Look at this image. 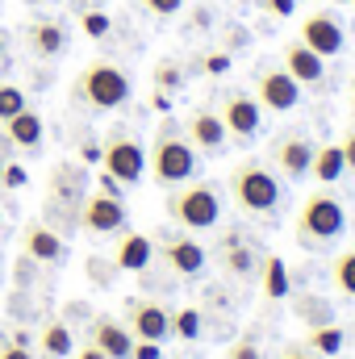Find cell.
I'll use <instances>...</instances> for the list:
<instances>
[{"instance_id": "cell-33", "label": "cell", "mask_w": 355, "mask_h": 359, "mask_svg": "<svg viewBox=\"0 0 355 359\" xmlns=\"http://www.w3.org/2000/svg\"><path fill=\"white\" fill-rule=\"evenodd\" d=\"M226 359H260V347H255V339H239V343L226 351Z\"/></svg>"}, {"instance_id": "cell-12", "label": "cell", "mask_w": 355, "mask_h": 359, "mask_svg": "<svg viewBox=\"0 0 355 359\" xmlns=\"http://www.w3.org/2000/svg\"><path fill=\"white\" fill-rule=\"evenodd\" d=\"M314 142L305 134H284L272 142V168L280 172L284 180H305L309 168H314Z\"/></svg>"}, {"instance_id": "cell-35", "label": "cell", "mask_w": 355, "mask_h": 359, "mask_svg": "<svg viewBox=\"0 0 355 359\" xmlns=\"http://www.w3.org/2000/svg\"><path fill=\"white\" fill-rule=\"evenodd\" d=\"M0 359H34V351L21 343H0Z\"/></svg>"}, {"instance_id": "cell-47", "label": "cell", "mask_w": 355, "mask_h": 359, "mask_svg": "<svg viewBox=\"0 0 355 359\" xmlns=\"http://www.w3.org/2000/svg\"><path fill=\"white\" fill-rule=\"evenodd\" d=\"M335 4H343V0H335Z\"/></svg>"}, {"instance_id": "cell-38", "label": "cell", "mask_w": 355, "mask_h": 359, "mask_svg": "<svg viewBox=\"0 0 355 359\" xmlns=\"http://www.w3.org/2000/svg\"><path fill=\"white\" fill-rule=\"evenodd\" d=\"M100 192H109V196H121V184L105 172V176H100Z\"/></svg>"}, {"instance_id": "cell-44", "label": "cell", "mask_w": 355, "mask_h": 359, "mask_svg": "<svg viewBox=\"0 0 355 359\" xmlns=\"http://www.w3.org/2000/svg\"><path fill=\"white\" fill-rule=\"evenodd\" d=\"M0 180H4V155H0Z\"/></svg>"}, {"instance_id": "cell-23", "label": "cell", "mask_w": 355, "mask_h": 359, "mask_svg": "<svg viewBox=\"0 0 355 359\" xmlns=\"http://www.w3.org/2000/svg\"><path fill=\"white\" fill-rule=\"evenodd\" d=\"M260 280H264V297L267 301H284L288 297V268H284V259L280 255H264L260 259Z\"/></svg>"}, {"instance_id": "cell-13", "label": "cell", "mask_w": 355, "mask_h": 359, "mask_svg": "<svg viewBox=\"0 0 355 359\" xmlns=\"http://www.w3.org/2000/svg\"><path fill=\"white\" fill-rule=\"evenodd\" d=\"M297 42H305V46H309L314 55H322V59H335V55H343V46H347L343 25H339L330 13H309V17L301 21Z\"/></svg>"}, {"instance_id": "cell-10", "label": "cell", "mask_w": 355, "mask_h": 359, "mask_svg": "<svg viewBox=\"0 0 355 359\" xmlns=\"http://www.w3.org/2000/svg\"><path fill=\"white\" fill-rule=\"evenodd\" d=\"M155 255L168 264L172 276H184V280H196L205 264H209V255H205V247L192 238V234H172V238H163V247H155Z\"/></svg>"}, {"instance_id": "cell-8", "label": "cell", "mask_w": 355, "mask_h": 359, "mask_svg": "<svg viewBox=\"0 0 355 359\" xmlns=\"http://www.w3.org/2000/svg\"><path fill=\"white\" fill-rule=\"evenodd\" d=\"M126 201L121 196H109V192H92L88 201H84V209H80V222H84V230L96 234V238H105V234H121L126 230Z\"/></svg>"}, {"instance_id": "cell-2", "label": "cell", "mask_w": 355, "mask_h": 359, "mask_svg": "<svg viewBox=\"0 0 355 359\" xmlns=\"http://www.w3.org/2000/svg\"><path fill=\"white\" fill-rule=\"evenodd\" d=\"M196 159H201V155L192 151V142L184 138V130H180L176 121H172V117L159 121L155 142H151V155H147L151 180L163 184V188H176V184L196 176Z\"/></svg>"}, {"instance_id": "cell-19", "label": "cell", "mask_w": 355, "mask_h": 359, "mask_svg": "<svg viewBox=\"0 0 355 359\" xmlns=\"http://www.w3.org/2000/svg\"><path fill=\"white\" fill-rule=\"evenodd\" d=\"M155 264V238L138 234V230H121L117 247H113V268L121 271H147Z\"/></svg>"}, {"instance_id": "cell-3", "label": "cell", "mask_w": 355, "mask_h": 359, "mask_svg": "<svg viewBox=\"0 0 355 359\" xmlns=\"http://www.w3.org/2000/svg\"><path fill=\"white\" fill-rule=\"evenodd\" d=\"M230 196L247 217H272L284 201V188L264 159H243L230 172Z\"/></svg>"}, {"instance_id": "cell-41", "label": "cell", "mask_w": 355, "mask_h": 359, "mask_svg": "<svg viewBox=\"0 0 355 359\" xmlns=\"http://www.w3.org/2000/svg\"><path fill=\"white\" fill-rule=\"evenodd\" d=\"M76 359H105V355H100V351H96V347H92V343H84V347H80V351H76Z\"/></svg>"}, {"instance_id": "cell-6", "label": "cell", "mask_w": 355, "mask_h": 359, "mask_svg": "<svg viewBox=\"0 0 355 359\" xmlns=\"http://www.w3.org/2000/svg\"><path fill=\"white\" fill-rule=\"evenodd\" d=\"M100 159H105V172L117 180V184H138V180L147 176V151H142V142L130 138L126 130H113V134L105 138Z\"/></svg>"}, {"instance_id": "cell-27", "label": "cell", "mask_w": 355, "mask_h": 359, "mask_svg": "<svg viewBox=\"0 0 355 359\" xmlns=\"http://www.w3.org/2000/svg\"><path fill=\"white\" fill-rule=\"evenodd\" d=\"M172 334L184 339V343H196L201 339V313L196 309H180L176 318H172Z\"/></svg>"}, {"instance_id": "cell-16", "label": "cell", "mask_w": 355, "mask_h": 359, "mask_svg": "<svg viewBox=\"0 0 355 359\" xmlns=\"http://www.w3.org/2000/svg\"><path fill=\"white\" fill-rule=\"evenodd\" d=\"M260 247L251 243V238H243V234H226L222 238V247H217V264L226 268V276H234V280H251V276H260Z\"/></svg>"}, {"instance_id": "cell-17", "label": "cell", "mask_w": 355, "mask_h": 359, "mask_svg": "<svg viewBox=\"0 0 355 359\" xmlns=\"http://www.w3.org/2000/svg\"><path fill=\"white\" fill-rule=\"evenodd\" d=\"M88 343L100 351L105 359H130L134 355V334L126 330V322H117V318H92L88 326Z\"/></svg>"}, {"instance_id": "cell-45", "label": "cell", "mask_w": 355, "mask_h": 359, "mask_svg": "<svg viewBox=\"0 0 355 359\" xmlns=\"http://www.w3.org/2000/svg\"><path fill=\"white\" fill-rule=\"evenodd\" d=\"M351 109H355V80H351Z\"/></svg>"}, {"instance_id": "cell-5", "label": "cell", "mask_w": 355, "mask_h": 359, "mask_svg": "<svg viewBox=\"0 0 355 359\" xmlns=\"http://www.w3.org/2000/svg\"><path fill=\"white\" fill-rule=\"evenodd\" d=\"M168 217L184 230H213L222 222V192L205 180H184L168 192Z\"/></svg>"}, {"instance_id": "cell-31", "label": "cell", "mask_w": 355, "mask_h": 359, "mask_svg": "<svg viewBox=\"0 0 355 359\" xmlns=\"http://www.w3.org/2000/svg\"><path fill=\"white\" fill-rule=\"evenodd\" d=\"M180 4H184V0H138V8L151 13V17H176Z\"/></svg>"}, {"instance_id": "cell-25", "label": "cell", "mask_w": 355, "mask_h": 359, "mask_svg": "<svg viewBox=\"0 0 355 359\" xmlns=\"http://www.w3.org/2000/svg\"><path fill=\"white\" fill-rule=\"evenodd\" d=\"M38 347H42V355H46V359L72 355V326H67V322H46V326H42Z\"/></svg>"}, {"instance_id": "cell-29", "label": "cell", "mask_w": 355, "mask_h": 359, "mask_svg": "<svg viewBox=\"0 0 355 359\" xmlns=\"http://www.w3.org/2000/svg\"><path fill=\"white\" fill-rule=\"evenodd\" d=\"M180 84H184V67L172 63V59H163V63L155 67V88L168 92V88H180Z\"/></svg>"}, {"instance_id": "cell-11", "label": "cell", "mask_w": 355, "mask_h": 359, "mask_svg": "<svg viewBox=\"0 0 355 359\" xmlns=\"http://www.w3.org/2000/svg\"><path fill=\"white\" fill-rule=\"evenodd\" d=\"M255 100L264 104V113H293L301 104V84L284 67H267V72H260Z\"/></svg>"}, {"instance_id": "cell-43", "label": "cell", "mask_w": 355, "mask_h": 359, "mask_svg": "<svg viewBox=\"0 0 355 359\" xmlns=\"http://www.w3.org/2000/svg\"><path fill=\"white\" fill-rule=\"evenodd\" d=\"M8 59V34H4V25H0V63Z\"/></svg>"}, {"instance_id": "cell-4", "label": "cell", "mask_w": 355, "mask_h": 359, "mask_svg": "<svg viewBox=\"0 0 355 359\" xmlns=\"http://www.w3.org/2000/svg\"><path fill=\"white\" fill-rule=\"evenodd\" d=\"M72 96L80 104H88L96 113H109V109H121L130 100V76L113 63V59H92L88 67L76 76Z\"/></svg>"}, {"instance_id": "cell-28", "label": "cell", "mask_w": 355, "mask_h": 359, "mask_svg": "<svg viewBox=\"0 0 355 359\" xmlns=\"http://www.w3.org/2000/svg\"><path fill=\"white\" fill-rule=\"evenodd\" d=\"M29 100H25V88H17V84H4L0 80V121H8L13 113H21Z\"/></svg>"}, {"instance_id": "cell-22", "label": "cell", "mask_w": 355, "mask_h": 359, "mask_svg": "<svg viewBox=\"0 0 355 359\" xmlns=\"http://www.w3.org/2000/svg\"><path fill=\"white\" fill-rule=\"evenodd\" d=\"M343 172H347V159H343V147H339V142L314 151V168H309V176L318 180V184H335Z\"/></svg>"}, {"instance_id": "cell-39", "label": "cell", "mask_w": 355, "mask_h": 359, "mask_svg": "<svg viewBox=\"0 0 355 359\" xmlns=\"http://www.w3.org/2000/svg\"><path fill=\"white\" fill-rule=\"evenodd\" d=\"M205 67H209V72H213V76H222V72H226V67H230V59H226V55H213V59H209V63H205Z\"/></svg>"}, {"instance_id": "cell-42", "label": "cell", "mask_w": 355, "mask_h": 359, "mask_svg": "<svg viewBox=\"0 0 355 359\" xmlns=\"http://www.w3.org/2000/svg\"><path fill=\"white\" fill-rule=\"evenodd\" d=\"M100 4H105V0H72L76 13H84V8H100Z\"/></svg>"}, {"instance_id": "cell-21", "label": "cell", "mask_w": 355, "mask_h": 359, "mask_svg": "<svg viewBox=\"0 0 355 359\" xmlns=\"http://www.w3.org/2000/svg\"><path fill=\"white\" fill-rule=\"evenodd\" d=\"M21 251H25L29 259H38V264H59V259L67 255V243H63L46 222H29L25 234H21Z\"/></svg>"}, {"instance_id": "cell-20", "label": "cell", "mask_w": 355, "mask_h": 359, "mask_svg": "<svg viewBox=\"0 0 355 359\" xmlns=\"http://www.w3.org/2000/svg\"><path fill=\"white\" fill-rule=\"evenodd\" d=\"M4 126V138H8V147L13 151H21V155H34L38 147H42V113L38 109H21V113H13L8 121H0Z\"/></svg>"}, {"instance_id": "cell-46", "label": "cell", "mask_w": 355, "mask_h": 359, "mask_svg": "<svg viewBox=\"0 0 355 359\" xmlns=\"http://www.w3.org/2000/svg\"><path fill=\"white\" fill-rule=\"evenodd\" d=\"M29 4H46V0H29Z\"/></svg>"}, {"instance_id": "cell-14", "label": "cell", "mask_w": 355, "mask_h": 359, "mask_svg": "<svg viewBox=\"0 0 355 359\" xmlns=\"http://www.w3.org/2000/svg\"><path fill=\"white\" fill-rule=\"evenodd\" d=\"M184 138L192 142L196 155H222L226 142H230L226 121H222V113H213V109H196V113L188 117V126H184Z\"/></svg>"}, {"instance_id": "cell-1", "label": "cell", "mask_w": 355, "mask_h": 359, "mask_svg": "<svg viewBox=\"0 0 355 359\" xmlns=\"http://www.w3.org/2000/svg\"><path fill=\"white\" fill-rule=\"evenodd\" d=\"M347 234V209L330 188H318L305 196L301 213H297V243L305 251H330L339 238Z\"/></svg>"}, {"instance_id": "cell-32", "label": "cell", "mask_w": 355, "mask_h": 359, "mask_svg": "<svg viewBox=\"0 0 355 359\" xmlns=\"http://www.w3.org/2000/svg\"><path fill=\"white\" fill-rule=\"evenodd\" d=\"M130 359H163V343H147V339H134V355Z\"/></svg>"}, {"instance_id": "cell-15", "label": "cell", "mask_w": 355, "mask_h": 359, "mask_svg": "<svg viewBox=\"0 0 355 359\" xmlns=\"http://www.w3.org/2000/svg\"><path fill=\"white\" fill-rule=\"evenodd\" d=\"M21 38H25L29 55H38V59H46V63L67 50V25H63L59 17H34V21H25Z\"/></svg>"}, {"instance_id": "cell-18", "label": "cell", "mask_w": 355, "mask_h": 359, "mask_svg": "<svg viewBox=\"0 0 355 359\" xmlns=\"http://www.w3.org/2000/svg\"><path fill=\"white\" fill-rule=\"evenodd\" d=\"M280 59H284V72H288L301 88H318V84L326 80V59H322V55H314L305 42H288Z\"/></svg>"}, {"instance_id": "cell-9", "label": "cell", "mask_w": 355, "mask_h": 359, "mask_svg": "<svg viewBox=\"0 0 355 359\" xmlns=\"http://www.w3.org/2000/svg\"><path fill=\"white\" fill-rule=\"evenodd\" d=\"M126 330L147 343H168L172 339V313L159 301H130L126 305Z\"/></svg>"}, {"instance_id": "cell-26", "label": "cell", "mask_w": 355, "mask_h": 359, "mask_svg": "<svg viewBox=\"0 0 355 359\" xmlns=\"http://www.w3.org/2000/svg\"><path fill=\"white\" fill-rule=\"evenodd\" d=\"M330 280L343 297H355V247L351 251H339L335 264H330Z\"/></svg>"}, {"instance_id": "cell-30", "label": "cell", "mask_w": 355, "mask_h": 359, "mask_svg": "<svg viewBox=\"0 0 355 359\" xmlns=\"http://www.w3.org/2000/svg\"><path fill=\"white\" fill-rule=\"evenodd\" d=\"M80 21H84V34H88V38H105V34H109V13H105V8H84Z\"/></svg>"}, {"instance_id": "cell-34", "label": "cell", "mask_w": 355, "mask_h": 359, "mask_svg": "<svg viewBox=\"0 0 355 359\" xmlns=\"http://www.w3.org/2000/svg\"><path fill=\"white\" fill-rule=\"evenodd\" d=\"M260 8L272 17H293L297 13V0H260Z\"/></svg>"}, {"instance_id": "cell-24", "label": "cell", "mask_w": 355, "mask_h": 359, "mask_svg": "<svg viewBox=\"0 0 355 359\" xmlns=\"http://www.w3.org/2000/svg\"><path fill=\"white\" fill-rule=\"evenodd\" d=\"M343 343H347V334L339 330V322H322V326H314V330L305 334V347L318 351V355H339Z\"/></svg>"}, {"instance_id": "cell-37", "label": "cell", "mask_w": 355, "mask_h": 359, "mask_svg": "<svg viewBox=\"0 0 355 359\" xmlns=\"http://www.w3.org/2000/svg\"><path fill=\"white\" fill-rule=\"evenodd\" d=\"M0 184H8V188H21V184H25V172H21V168H8V163H4V180H0Z\"/></svg>"}, {"instance_id": "cell-36", "label": "cell", "mask_w": 355, "mask_h": 359, "mask_svg": "<svg viewBox=\"0 0 355 359\" xmlns=\"http://www.w3.org/2000/svg\"><path fill=\"white\" fill-rule=\"evenodd\" d=\"M339 147H343V159H347V172H355V126L347 130V138H343Z\"/></svg>"}, {"instance_id": "cell-40", "label": "cell", "mask_w": 355, "mask_h": 359, "mask_svg": "<svg viewBox=\"0 0 355 359\" xmlns=\"http://www.w3.org/2000/svg\"><path fill=\"white\" fill-rule=\"evenodd\" d=\"M276 359H314V355H309L305 347H284V351H280Z\"/></svg>"}, {"instance_id": "cell-7", "label": "cell", "mask_w": 355, "mask_h": 359, "mask_svg": "<svg viewBox=\"0 0 355 359\" xmlns=\"http://www.w3.org/2000/svg\"><path fill=\"white\" fill-rule=\"evenodd\" d=\"M222 121H226V134L230 138H255L260 126H264V104L251 96V92H226L222 96Z\"/></svg>"}]
</instances>
